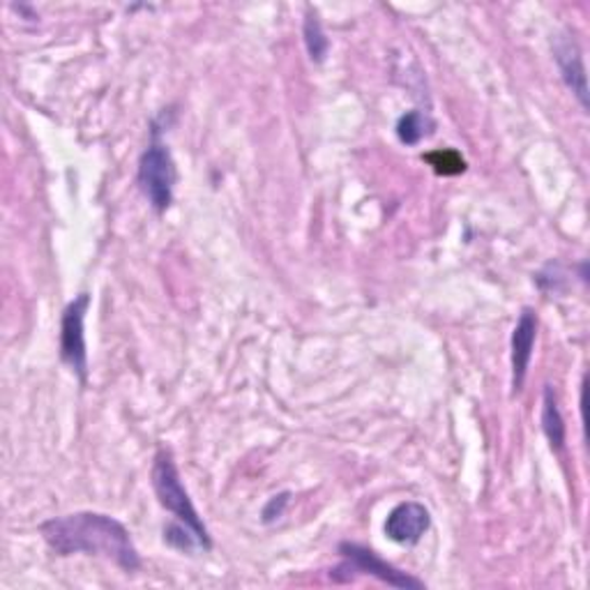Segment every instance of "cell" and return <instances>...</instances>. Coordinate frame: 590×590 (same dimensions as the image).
<instances>
[{"instance_id": "cell-4", "label": "cell", "mask_w": 590, "mask_h": 590, "mask_svg": "<svg viewBox=\"0 0 590 590\" xmlns=\"http://www.w3.org/2000/svg\"><path fill=\"white\" fill-rule=\"evenodd\" d=\"M90 307V296L81 293L79 298H74L61 321V360L63 363L81 378V384H86L88 378V353H86V332H84V321L86 312Z\"/></svg>"}, {"instance_id": "cell-5", "label": "cell", "mask_w": 590, "mask_h": 590, "mask_svg": "<svg viewBox=\"0 0 590 590\" xmlns=\"http://www.w3.org/2000/svg\"><path fill=\"white\" fill-rule=\"evenodd\" d=\"M339 554L344 556V561H347L344 567H349L351 573H363V575L376 577L378 581H384L392 588H404V590L425 588V583L420 579L409 577L406 573H402V569H397L390 563H386L384 558H378L372 549L344 542L339 547Z\"/></svg>"}, {"instance_id": "cell-2", "label": "cell", "mask_w": 590, "mask_h": 590, "mask_svg": "<svg viewBox=\"0 0 590 590\" xmlns=\"http://www.w3.org/2000/svg\"><path fill=\"white\" fill-rule=\"evenodd\" d=\"M152 489H155L162 507H166L183 526L192 530L205 551L213 547L208 528L203 526L197 507L192 505V499H189L187 489L183 487L180 473L168 450H160L155 456V464H152Z\"/></svg>"}, {"instance_id": "cell-10", "label": "cell", "mask_w": 590, "mask_h": 590, "mask_svg": "<svg viewBox=\"0 0 590 590\" xmlns=\"http://www.w3.org/2000/svg\"><path fill=\"white\" fill-rule=\"evenodd\" d=\"M431 127L434 123L425 111H409L397 123V137L406 146H417L431 135Z\"/></svg>"}, {"instance_id": "cell-7", "label": "cell", "mask_w": 590, "mask_h": 590, "mask_svg": "<svg viewBox=\"0 0 590 590\" xmlns=\"http://www.w3.org/2000/svg\"><path fill=\"white\" fill-rule=\"evenodd\" d=\"M554 59L558 63V70L563 74L565 86L577 95L583 109H588V81H586V67H583V55L575 37L558 35L554 42Z\"/></svg>"}, {"instance_id": "cell-6", "label": "cell", "mask_w": 590, "mask_h": 590, "mask_svg": "<svg viewBox=\"0 0 590 590\" xmlns=\"http://www.w3.org/2000/svg\"><path fill=\"white\" fill-rule=\"evenodd\" d=\"M429 510L415 501L399 503L386 519V536L397 544H417L429 530Z\"/></svg>"}, {"instance_id": "cell-1", "label": "cell", "mask_w": 590, "mask_h": 590, "mask_svg": "<svg viewBox=\"0 0 590 590\" xmlns=\"http://www.w3.org/2000/svg\"><path fill=\"white\" fill-rule=\"evenodd\" d=\"M40 532L59 556H104L125 573H137L141 567L129 530L118 519L100 512H76V515L49 519L40 526Z\"/></svg>"}, {"instance_id": "cell-12", "label": "cell", "mask_w": 590, "mask_h": 590, "mask_svg": "<svg viewBox=\"0 0 590 590\" xmlns=\"http://www.w3.org/2000/svg\"><path fill=\"white\" fill-rule=\"evenodd\" d=\"M164 542L171 544L174 549H180V551H194V549H203L199 538L194 536L192 530H189L187 526H183L180 522L178 524H171L164 528Z\"/></svg>"}, {"instance_id": "cell-3", "label": "cell", "mask_w": 590, "mask_h": 590, "mask_svg": "<svg viewBox=\"0 0 590 590\" xmlns=\"http://www.w3.org/2000/svg\"><path fill=\"white\" fill-rule=\"evenodd\" d=\"M176 164L171 158L168 146L160 139V129L152 127V139L139 160V185L150 205L158 213H164L174 201L176 185Z\"/></svg>"}, {"instance_id": "cell-9", "label": "cell", "mask_w": 590, "mask_h": 590, "mask_svg": "<svg viewBox=\"0 0 590 590\" xmlns=\"http://www.w3.org/2000/svg\"><path fill=\"white\" fill-rule=\"evenodd\" d=\"M542 429L547 434V439L556 452L563 450L565 445V420L561 415L556 394L549 386L544 388V402H542Z\"/></svg>"}, {"instance_id": "cell-8", "label": "cell", "mask_w": 590, "mask_h": 590, "mask_svg": "<svg viewBox=\"0 0 590 590\" xmlns=\"http://www.w3.org/2000/svg\"><path fill=\"white\" fill-rule=\"evenodd\" d=\"M536 337H538V316L536 312L526 307L517 321L515 332H512V388H515V392H519L524 386V378L532 357V347H536Z\"/></svg>"}, {"instance_id": "cell-14", "label": "cell", "mask_w": 590, "mask_h": 590, "mask_svg": "<svg viewBox=\"0 0 590 590\" xmlns=\"http://www.w3.org/2000/svg\"><path fill=\"white\" fill-rule=\"evenodd\" d=\"M289 505V493H279V497L271 499V503L263 507V522L271 524L284 515V510Z\"/></svg>"}, {"instance_id": "cell-13", "label": "cell", "mask_w": 590, "mask_h": 590, "mask_svg": "<svg viewBox=\"0 0 590 590\" xmlns=\"http://www.w3.org/2000/svg\"><path fill=\"white\" fill-rule=\"evenodd\" d=\"M429 158L441 160V162H431L439 174H460V171H464V160H460L456 152H434V155Z\"/></svg>"}, {"instance_id": "cell-11", "label": "cell", "mask_w": 590, "mask_h": 590, "mask_svg": "<svg viewBox=\"0 0 590 590\" xmlns=\"http://www.w3.org/2000/svg\"><path fill=\"white\" fill-rule=\"evenodd\" d=\"M302 35H304V47H307V53L310 59L314 63H323L328 55V49H330V42L326 33H323V26L318 22V14L314 10H307V16H304V28H302Z\"/></svg>"}]
</instances>
